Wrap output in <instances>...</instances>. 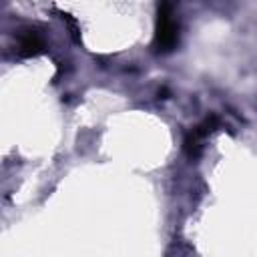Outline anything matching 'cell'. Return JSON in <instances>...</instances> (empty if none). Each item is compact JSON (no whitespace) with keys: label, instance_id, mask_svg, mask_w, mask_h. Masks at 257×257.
Listing matches in <instances>:
<instances>
[{"label":"cell","instance_id":"1","mask_svg":"<svg viewBox=\"0 0 257 257\" xmlns=\"http://www.w3.org/2000/svg\"><path fill=\"white\" fill-rule=\"evenodd\" d=\"M179 44V24L175 20L173 4L169 0H159L157 4V28H155V50L171 52Z\"/></svg>","mask_w":257,"mask_h":257},{"label":"cell","instance_id":"2","mask_svg":"<svg viewBox=\"0 0 257 257\" xmlns=\"http://www.w3.org/2000/svg\"><path fill=\"white\" fill-rule=\"evenodd\" d=\"M215 128H219V118H217L215 114H211V116H207L201 124L193 126V131L187 133L183 147H185V153H187L189 159H197V157L201 155L203 141H205L211 133H215Z\"/></svg>","mask_w":257,"mask_h":257},{"label":"cell","instance_id":"3","mask_svg":"<svg viewBox=\"0 0 257 257\" xmlns=\"http://www.w3.org/2000/svg\"><path fill=\"white\" fill-rule=\"evenodd\" d=\"M46 48L42 34L36 28H22L18 32V54L22 58H32L42 54Z\"/></svg>","mask_w":257,"mask_h":257}]
</instances>
